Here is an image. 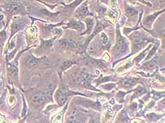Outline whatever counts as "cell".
<instances>
[{"label": "cell", "mask_w": 165, "mask_h": 123, "mask_svg": "<svg viewBox=\"0 0 165 123\" xmlns=\"http://www.w3.org/2000/svg\"><path fill=\"white\" fill-rule=\"evenodd\" d=\"M116 43L113 49V53L115 55H120L122 54H124L128 51V44L125 40V39L120 35V30H119L118 26L116 29Z\"/></svg>", "instance_id": "1"}, {"label": "cell", "mask_w": 165, "mask_h": 123, "mask_svg": "<svg viewBox=\"0 0 165 123\" xmlns=\"http://www.w3.org/2000/svg\"><path fill=\"white\" fill-rule=\"evenodd\" d=\"M132 36V53L130 54L129 57L140 51L143 47V46L149 42V39H147L144 36L140 35L138 33H135Z\"/></svg>", "instance_id": "2"}, {"label": "cell", "mask_w": 165, "mask_h": 123, "mask_svg": "<svg viewBox=\"0 0 165 123\" xmlns=\"http://www.w3.org/2000/svg\"><path fill=\"white\" fill-rule=\"evenodd\" d=\"M94 77V75H89V74L88 73H83L82 74V75L80 76V77H79L78 80H79V84H82V86H84L85 88H87V89L98 92V91L99 90H98L95 87H94V86L91 85V82Z\"/></svg>", "instance_id": "3"}, {"label": "cell", "mask_w": 165, "mask_h": 123, "mask_svg": "<svg viewBox=\"0 0 165 123\" xmlns=\"http://www.w3.org/2000/svg\"><path fill=\"white\" fill-rule=\"evenodd\" d=\"M44 59H38V58L33 57V55L30 56L27 59L26 61V64L29 68H33V67L39 66L40 65H48L46 64V62L43 61Z\"/></svg>", "instance_id": "4"}, {"label": "cell", "mask_w": 165, "mask_h": 123, "mask_svg": "<svg viewBox=\"0 0 165 123\" xmlns=\"http://www.w3.org/2000/svg\"><path fill=\"white\" fill-rule=\"evenodd\" d=\"M6 11L7 13L9 14L10 16L16 14H21L24 12L22 7L21 6L18 5L16 4H10L6 7Z\"/></svg>", "instance_id": "5"}, {"label": "cell", "mask_w": 165, "mask_h": 123, "mask_svg": "<svg viewBox=\"0 0 165 123\" xmlns=\"http://www.w3.org/2000/svg\"><path fill=\"white\" fill-rule=\"evenodd\" d=\"M45 96L43 94L37 93L32 96L30 101L34 106H39L45 102Z\"/></svg>", "instance_id": "6"}, {"label": "cell", "mask_w": 165, "mask_h": 123, "mask_svg": "<svg viewBox=\"0 0 165 123\" xmlns=\"http://www.w3.org/2000/svg\"><path fill=\"white\" fill-rule=\"evenodd\" d=\"M7 72L8 75L14 80H18V73L19 70L18 67L14 63H8L7 64Z\"/></svg>", "instance_id": "7"}, {"label": "cell", "mask_w": 165, "mask_h": 123, "mask_svg": "<svg viewBox=\"0 0 165 123\" xmlns=\"http://www.w3.org/2000/svg\"><path fill=\"white\" fill-rule=\"evenodd\" d=\"M164 12V11H158V12H156V13H153V14L150 15V16H147V17L145 19L144 21H143V24H144L145 26L146 27V28H151L152 25V24H153L154 21H155V20L157 19V16H159V15L160 14V13H163Z\"/></svg>", "instance_id": "8"}, {"label": "cell", "mask_w": 165, "mask_h": 123, "mask_svg": "<svg viewBox=\"0 0 165 123\" xmlns=\"http://www.w3.org/2000/svg\"><path fill=\"white\" fill-rule=\"evenodd\" d=\"M138 82V79L135 78V77H126V78L122 79L120 80V84H122V86H125V87L131 88L137 84Z\"/></svg>", "instance_id": "9"}, {"label": "cell", "mask_w": 165, "mask_h": 123, "mask_svg": "<svg viewBox=\"0 0 165 123\" xmlns=\"http://www.w3.org/2000/svg\"><path fill=\"white\" fill-rule=\"evenodd\" d=\"M103 28H104V26H103L101 23H98L97 24V25H96L95 29H94V33H92V35H91L89 37V38L87 40V42H85V45H84V48H85V49H86L87 47V45H89V43L91 42V40L93 39V38L95 37L96 35L98 34L99 33H100L101 30H103Z\"/></svg>", "instance_id": "10"}, {"label": "cell", "mask_w": 165, "mask_h": 123, "mask_svg": "<svg viewBox=\"0 0 165 123\" xmlns=\"http://www.w3.org/2000/svg\"><path fill=\"white\" fill-rule=\"evenodd\" d=\"M68 28L73 29V30H84L85 29V26H84L83 23L80 21H75V20H71L70 22L68 23Z\"/></svg>", "instance_id": "11"}, {"label": "cell", "mask_w": 165, "mask_h": 123, "mask_svg": "<svg viewBox=\"0 0 165 123\" xmlns=\"http://www.w3.org/2000/svg\"><path fill=\"white\" fill-rule=\"evenodd\" d=\"M55 98L56 102L57 103V104L60 106H64L65 103L67 102V100H68V98L65 97L64 95H62V94L60 92L59 89H57V91H56L55 94Z\"/></svg>", "instance_id": "12"}, {"label": "cell", "mask_w": 165, "mask_h": 123, "mask_svg": "<svg viewBox=\"0 0 165 123\" xmlns=\"http://www.w3.org/2000/svg\"><path fill=\"white\" fill-rule=\"evenodd\" d=\"M24 27V23L21 22H14L11 24V37L14 35V34H16L17 32H19V30H22L23 28Z\"/></svg>", "instance_id": "13"}, {"label": "cell", "mask_w": 165, "mask_h": 123, "mask_svg": "<svg viewBox=\"0 0 165 123\" xmlns=\"http://www.w3.org/2000/svg\"><path fill=\"white\" fill-rule=\"evenodd\" d=\"M59 43L60 44L61 46H62L65 48H75L77 47V45L75 44V42H74L72 39H62L59 40Z\"/></svg>", "instance_id": "14"}, {"label": "cell", "mask_w": 165, "mask_h": 123, "mask_svg": "<svg viewBox=\"0 0 165 123\" xmlns=\"http://www.w3.org/2000/svg\"><path fill=\"white\" fill-rule=\"evenodd\" d=\"M77 13L79 16H82L85 17L89 14L88 11V7H87V2H85L82 4L81 7H79L77 10Z\"/></svg>", "instance_id": "15"}, {"label": "cell", "mask_w": 165, "mask_h": 123, "mask_svg": "<svg viewBox=\"0 0 165 123\" xmlns=\"http://www.w3.org/2000/svg\"><path fill=\"white\" fill-rule=\"evenodd\" d=\"M86 23H87L86 31H85L81 35H87V34L89 35L91 33V31H92L93 27H94V19H91V18H87L86 20Z\"/></svg>", "instance_id": "16"}, {"label": "cell", "mask_w": 165, "mask_h": 123, "mask_svg": "<svg viewBox=\"0 0 165 123\" xmlns=\"http://www.w3.org/2000/svg\"><path fill=\"white\" fill-rule=\"evenodd\" d=\"M57 13H51V12L48 11L47 9H41V11H40L39 14V16H42L43 18L49 19H51V18L55 17V16L57 15Z\"/></svg>", "instance_id": "17"}, {"label": "cell", "mask_w": 165, "mask_h": 123, "mask_svg": "<svg viewBox=\"0 0 165 123\" xmlns=\"http://www.w3.org/2000/svg\"><path fill=\"white\" fill-rule=\"evenodd\" d=\"M75 63L76 62L74 61L73 60H67L62 62L60 64V73L66 70H68V68H70L72 65L75 64Z\"/></svg>", "instance_id": "18"}, {"label": "cell", "mask_w": 165, "mask_h": 123, "mask_svg": "<svg viewBox=\"0 0 165 123\" xmlns=\"http://www.w3.org/2000/svg\"><path fill=\"white\" fill-rule=\"evenodd\" d=\"M156 64H157V59H153L150 61L149 62H147L145 63L142 68L145 70H153L155 68Z\"/></svg>", "instance_id": "19"}, {"label": "cell", "mask_w": 165, "mask_h": 123, "mask_svg": "<svg viewBox=\"0 0 165 123\" xmlns=\"http://www.w3.org/2000/svg\"><path fill=\"white\" fill-rule=\"evenodd\" d=\"M151 47H152V45H149V46H148V47L146 48L145 50H144V51H143V52L140 53V55H139L138 57H135V59H134V60H133L134 63H140V62L141 61L143 60V59H144L145 57V56H146V54H147V51L149 49V48H151Z\"/></svg>", "instance_id": "20"}, {"label": "cell", "mask_w": 165, "mask_h": 123, "mask_svg": "<svg viewBox=\"0 0 165 123\" xmlns=\"http://www.w3.org/2000/svg\"><path fill=\"white\" fill-rule=\"evenodd\" d=\"M162 115H158V114H156L155 113H148L147 115H146L147 118L150 122H157L158 120H160V118H162Z\"/></svg>", "instance_id": "21"}, {"label": "cell", "mask_w": 165, "mask_h": 123, "mask_svg": "<svg viewBox=\"0 0 165 123\" xmlns=\"http://www.w3.org/2000/svg\"><path fill=\"white\" fill-rule=\"evenodd\" d=\"M146 92L147 91L145 88L143 87V86H139L135 90V94H134L133 96L134 97L140 96H142L144 94H145Z\"/></svg>", "instance_id": "22"}, {"label": "cell", "mask_w": 165, "mask_h": 123, "mask_svg": "<svg viewBox=\"0 0 165 123\" xmlns=\"http://www.w3.org/2000/svg\"><path fill=\"white\" fill-rule=\"evenodd\" d=\"M157 49H158V45H154L153 47L152 48V49H151L150 51H149V54H148V56H147V58L145 59V60H149V59H150L151 58L153 57V56L155 54V53H156V51H157Z\"/></svg>", "instance_id": "23"}, {"label": "cell", "mask_w": 165, "mask_h": 123, "mask_svg": "<svg viewBox=\"0 0 165 123\" xmlns=\"http://www.w3.org/2000/svg\"><path fill=\"white\" fill-rule=\"evenodd\" d=\"M55 38L56 37H55L53 39H50V40H43L42 45H41V46H43V47H45V48L51 47L52 45H53V42H54V39H55Z\"/></svg>", "instance_id": "24"}, {"label": "cell", "mask_w": 165, "mask_h": 123, "mask_svg": "<svg viewBox=\"0 0 165 123\" xmlns=\"http://www.w3.org/2000/svg\"><path fill=\"white\" fill-rule=\"evenodd\" d=\"M128 93H129V92H122V91H120V92H118V94L116 96V99L117 101H118L119 103H122L123 102V98H124V96L127 94Z\"/></svg>", "instance_id": "25"}, {"label": "cell", "mask_w": 165, "mask_h": 123, "mask_svg": "<svg viewBox=\"0 0 165 123\" xmlns=\"http://www.w3.org/2000/svg\"><path fill=\"white\" fill-rule=\"evenodd\" d=\"M51 32H52V33H53V34L55 36V37H60V36L62 35V33H63V31H62V29L55 28H55L51 30Z\"/></svg>", "instance_id": "26"}, {"label": "cell", "mask_w": 165, "mask_h": 123, "mask_svg": "<svg viewBox=\"0 0 165 123\" xmlns=\"http://www.w3.org/2000/svg\"><path fill=\"white\" fill-rule=\"evenodd\" d=\"M6 37H7V33H6L5 30H4L0 32V46L1 47H2L3 45H4Z\"/></svg>", "instance_id": "27"}, {"label": "cell", "mask_w": 165, "mask_h": 123, "mask_svg": "<svg viewBox=\"0 0 165 123\" xmlns=\"http://www.w3.org/2000/svg\"><path fill=\"white\" fill-rule=\"evenodd\" d=\"M164 96V92H162V93L161 92H154L153 98L155 101H157V100L160 99L161 98H163Z\"/></svg>", "instance_id": "28"}, {"label": "cell", "mask_w": 165, "mask_h": 123, "mask_svg": "<svg viewBox=\"0 0 165 123\" xmlns=\"http://www.w3.org/2000/svg\"><path fill=\"white\" fill-rule=\"evenodd\" d=\"M126 13L128 15V16H135V15L137 14V11H135L134 9L128 8L126 11Z\"/></svg>", "instance_id": "29"}, {"label": "cell", "mask_w": 165, "mask_h": 123, "mask_svg": "<svg viewBox=\"0 0 165 123\" xmlns=\"http://www.w3.org/2000/svg\"><path fill=\"white\" fill-rule=\"evenodd\" d=\"M43 1H45V2L50 3V4H53V3H56L59 1V0H43Z\"/></svg>", "instance_id": "30"}, {"label": "cell", "mask_w": 165, "mask_h": 123, "mask_svg": "<svg viewBox=\"0 0 165 123\" xmlns=\"http://www.w3.org/2000/svg\"><path fill=\"white\" fill-rule=\"evenodd\" d=\"M2 23H1V19H0V28H2Z\"/></svg>", "instance_id": "31"}, {"label": "cell", "mask_w": 165, "mask_h": 123, "mask_svg": "<svg viewBox=\"0 0 165 123\" xmlns=\"http://www.w3.org/2000/svg\"><path fill=\"white\" fill-rule=\"evenodd\" d=\"M106 1V2H107V1H108V0H103V1Z\"/></svg>", "instance_id": "32"}, {"label": "cell", "mask_w": 165, "mask_h": 123, "mask_svg": "<svg viewBox=\"0 0 165 123\" xmlns=\"http://www.w3.org/2000/svg\"><path fill=\"white\" fill-rule=\"evenodd\" d=\"M1 7H0V11H1Z\"/></svg>", "instance_id": "33"}, {"label": "cell", "mask_w": 165, "mask_h": 123, "mask_svg": "<svg viewBox=\"0 0 165 123\" xmlns=\"http://www.w3.org/2000/svg\"><path fill=\"white\" fill-rule=\"evenodd\" d=\"M140 1H143V0H140Z\"/></svg>", "instance_id": "34"}]
</instances>
